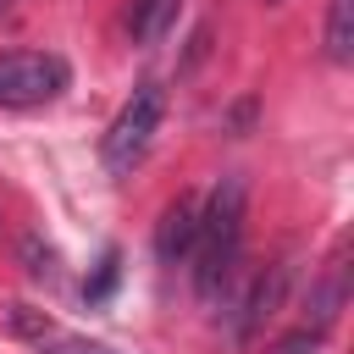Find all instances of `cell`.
I'll list each match as a JSON object with an SVG mask.
<instances>
[{
	"label": "cell",
	"mask_w": 354,
	"mask_h": 354,
	"mask_svg": "<svg viewBox=\"0 0 354 354\" xmlns=\"http://www.w3.org/2000/svg\"><path fill=\"white\" fill-rule=\"evenodd\" d=\"M116 277H122V254H116V249H105V254H100V271L88 277V288H83V293H88V299H105V293L116 288Z\"/></svg>",
	"instance_id": "30bf717a"
},
{
	"label": "cell",
	"mask_w": 354,
	"mask_h": 354,
	"mask_svg": "<svg viewBox=\"0 0 354 354\" xmlns=\"http://www.w3.org/2000/svg\"><path fill=\"white\" fill-rule=\"evenodd\" d=\"M160 116H166V88H160V83H138L133 100L116 111V122H111L105 138H100V160H105V171L127 177V171L144 160V149H149Z\"/></svg>",
	"instance_id": "7a4b0ae2"
},
{
	"label": "cell",
	"mask_w": 354,
	"mask_h": 354,
	"mask_svg": "<svg viewBox=\"0 0 354 354\" xmlns=\"http://www.w3.org/2000/svg\"><path fill=\"white\" fill-rule=\"evenodd\" d=\"M343 299H348V266H343V254H337V260L310 282V304H304V310H310V321H304V326L326 337V332H332V321H337V310H343Z\"/></svg>",
	"instance_id": "8992f818"
},
{
	"label": "cell",
	"mask_w": 354,
	"mask_h": 354,
	"mask_svg": "<svg viewBox=\"0 0 354 354\" xmlns=\"http://www.w3.org/2000/svg\"><path fill=\"white\" fill-rule=\"evenodd\" d=\"M288 282H293V260H277V266H266V271L254 277V288H249V299H243V310H238V326H232L238 343H254V337H260V326L282 310Z\"/></svg>",
	"instance_id": "277c9868"
},
{
	"label": "cell",
	"mask_w": 354,
	"mask_h": 354,
	"mask_svg": "<svg viewBox=\"0 0 354 354\" xmlns=\"http://www.w3.org/2000/svg\"><path fill=\"white\" fill-rule=\"evenodd\" d=\"M321 332H310V326H299V332H288V337H277L266 354H321Z\"/></svg>",
	"instance_id": "8fae6325"
},
{
	"label": "cell",
	"mask_w": 354,
	"mask_h": 354,
	"mask_svg": "<svg viewBox=\"0 0 354 354\" xmlns=\"http://www.w3.org/2000/svg\"><path fill=\"white\" fill-rule=\"evenodd\" d=\"M66 88V61L50 50H6L0 55V111L44 105Z\"/></svg>",
	"instance_id": "3957f363"
},
{
	"label": "cell",
	"mask_w": 354,
	"mask_h": 354,
	"mask_svg": "<svg viewBox=\"0 0 354 354\" xmlns=\"http://www.w3.org/2000/svg\"><path fill=\"white\" fill-rule=\"evenodd\" d=\"M177 6H183V0H133V39L155 44V39H160V33L171 28Z\"/></svg>",
	"instance_id": "ba28073f"
},
{
	"label": "cell",
	"mask_w": 354,
	"mask_h": 354,
	"mask_svg": "<svg viewBox=\"0 0 354 354\" xmlns=\"http://www.w3.org/2000/svg\"><path fill=\"white\" fill-rule=\"evenodd\" d=\"M194 232H199V199L177 194V199L160 210V221H155V254H160L166 266H177L183 254H194Z\"/></svg>",
	"instance_id": "5b68a950"
},
{
	"label": "cell",
	"mask_w": 354,
	"mask_h": 354,
	"mask_svg": "<svg viewBox=\"0 0 354 354\" xmlns=\"http://www.w3.org/2000/svg\"><path fill=\"white\" fill-rule=\"evenodd\" d=\"M243 205H249V183L238 171H227L210 188V205L199 210V232H194V288L199 299H216L238 266L243 249Z\"/></svg>",
	"instance_id": "6da1fadb"
},
{
	"label": "cell",
	"mask_w": 354,
	"mask_h": 354,
	"mask_svg": "<svg viewBox=\"0 0 354 354\" xmlns=\"http://www.w3.org/2000/svg\"><path fill=\"white\" fill-rule=\"evenodd\" d=\"M326 61H354V0L326 6Z\"/></svg>",
	"instance_id": "52a82bcc"
},
{
	"label": "cell",
	"mask_w": 354,
	"mask_h": 354,
	"mask_svg": "<svg viewBox=\"0 0 354 354\" xmlns=\"http://www.w3.org/2000/svg\"><path fill=\"white\" fill-rule=\"evenodd\" d=\"M6 326H11L17 337H33V343H44V337L55 332V321H50L44 310H33V304H11V310H6Z\"/></svg>",
	"instance_id": "9c48e42d"
},
{
	"label": "cell",
	"mask_w": 354,
	"mask_h": 354,
	"mask_svg": "<svg viewBox=\"0 0 354 354\" xmlns=\"http://www.w3.org/2000/svg\"><path fill=\"white\" fill-rule=\"evenodd\" d=\"M39 348H50V354H116V348H105V343H88V337H72V332H50Z\"/></svg>",
	"instance_id": "7c38bea8"
},
{
	"label": "cell",
	"mask_w": 354,
	"mask_h": 354,
	"mask_svg": "<svg viewBox=\"0 0 354 354\" xmlns=\"http://www.w3.org/2000/svg\"><path fill=\"white\" fill-rule=\"evenodd\" d=\"M22 260H28V277L55 282V249H39V238H28V243H22Z\"/></svg>",
	"instance_id": "4fadbf2b"
}]
</instances>
